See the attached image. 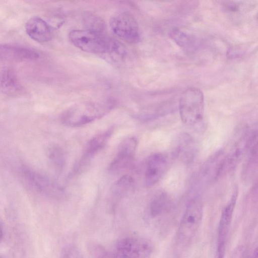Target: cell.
I'll use <instances>...</instances> for the list:
<instances>
[{
  "label": "cell",
  "mask_w": 258,
  "mask_h": 258,
  "mask_svg": "<svg viewBox=\"0 0 258 258\" xmlns=\"http://www.w3.org/2000/svg\"><path fill=\"white\" fill-rule=\"evenodd\" d=\"M71 42L82 50L92 53H112L123 56L125 49L120 42L105 34L87 30H73L70 32Z\"/></svg>",
  "instance_id": "6da1fadb"
},
{
  "label": "cell",
  "mask_w": 258,
  "mask_h": 258,
  "mask_svg": "<svg viewBox=\"0 0 258 258\" xmlns=\"http://www.w3.org/2000/svg\"><path fill=\"white\" fill-rule=\"evenodd\" d=\"M114 106L111 101L78 104L67 109L62 114L61 120L68 126H81L101 118Z\"/></svg>",
  "instance_id": "7a4b0ae2"
},
{
  "label": "cell",
  "mask_w": 258,
  "mask_h": 258,
  "mask_svg": "<svg viewBox=\"0 0 258 258\" xmlns=\"http://www.w3.org/2000/svg\"><path fill=\"white\" fill-rule=\"evenodd\" d=\"M179 112L182 121L187 125L195 124L203 117L204 97L197 88H189L182 94L179 102Z\"/></svg>",
  "instance_id": "3957f363"
},
{
  "label": "cell",
  "mask_w": 258,
  "mask_h": 258,
  "mask_svg": "<svg viewBox=\"0 0 258 258\" xmlns=\"http://www.w3.org/2000/svg\"><path fill=\"white\" fill-rule=\"evenodd\" d=\"M203 205L200 199L194 198L188 203L178 230V239L182 242L190 240L196 234L202 220Z\"/></svg>",
  "instance_id": "277c9868"
},
{
  "label": "cell",
  "mask_w": 258,
  "mask_h": 258,
  "mask_svg": "<svg viewBox=\"0 0 258 258\" xmlns=\"http://www.w3.org/2000/svg\"><path fill=\"white\" fill-rule=\"evenodd\" d=\"M22 174L25 182L33 190L51 197H59L63 188L47 176L28 167H23Z\"/></svg>",
  "instance_id": "5b68a950"
},
{
  "label": "cell",
  "mask_w": 258,
  "mask_h": 258,
  "mask_svg": "<svg viewBox=\"0 0 258 258\" xmlns=\"http://www.w3.org/2000/svg\"><path fill=\"white\" fill-rule=\"evenodd\" d=\"M110 29L114 35L130 43L140 40V32L135 19L128 13L121 12L111 17L109 21Z\"/></svg>",
  "instance_id": "8992f818"
},
{
  "label": "cell",
  "mask_w": 258,
  "mask_h": 258,
  "mask_svg": "<svg viewBox=\"0 0 258 258\" xmlns=\"http://www.w3.org/2000/svg\"><path fill=\"white\" fill-rule=\"evenodd\" d=\"M152 244L148 239L128 237L120 240L115 249L116 258H146L152 251Z\"/></svg>",
  "instance_id": "52a82bcc"
},
{
  "label": "cell",
  "mask_w": 258,
  "mask_h": 258,
  "mask_svg": "<svg viewBox=\"0 0 258 258\" xmlns=\"http://www.w3.org/2000/svg\"><path fill=\"white\" fill-rule=\"evenodd\" d=\"M168 166V158L165 154L156 153L149 156L145 163V186L151 187L156 184L164 175Z\"/></svg>",
  "instance_id": "ba28073f"
},
{
  "label": "cell",
  "mask_w": 258,
  "mask_h": 258,
  "mask_svg": "<svg viewBox=\"0 0 258 258\" xmlns=\"http://www.w3.org/2000/svg\"><path fill=\"white\" fill-rule=\"evenodd\" d=\"M237 194L234 192L230 201L224 208L218 229V257L223 258L226 240L229 232L234 208L237 201Z\"/></svg>",
  "instance_id": "9c48e42d"
},
{
  "label": "cell",
  "mask_w": 258,
  "mask_h": 258,
  "mask_svg": "<svg viewBox=\"0 0 258 258\" xmlns=\"http://www.w3.org/2000/svg\"><path fill=\"white\" fill-rule=\"evenodd\" d=\"M113 128H110L92 138L87 143L83 154L75 167L74 171L78 172L85 166L90 160L100 152L111 137Z\"/></svg>",
  "instance_id": "30bf717a"
},
{
  "label": "cell",
  "mask_w": 258,
  "mask_h": 258,
  "mask_svg": "<svg viewBox=\"0 0 258 258\" xmlns=\"http://www.w3.org/2000/svg\"><path fill=\"white\" fill-rule=\"evenodd\" d=\"M135 137L124 139L119 145L117 153L110 163L109 170L116 171L126 167L132 161L137 147Z\"/></svg>",
  "instance_id": "8fae6325"
},
{
  "label": "cell",
  "mask_w": 258,
  "mask_h": 258,
  "mask_svg": "<svg viewBox=\"0 0 258 258\" xmlns=\"http://www.w3.org/2000/svg\"><path fill=\"white\" fill-rule=\"evenodd\" d=\"M25 28L27 35L38 42L48 41L52 37L50 26L45 21L38 17H33L29 19Z\"/></svg>",
  "instance_id": "7c38bea8"
},
{
  "label": "cell",
  "mask_w": 258,
  "mask_h": 258,
  "mask_svg": "<svg viewBox=\"0 0 258 258\" xmlns=\"http://www.w3.org/2000/svg\"><path fill=\"white\" fill-rule=\"evenodd\" d=\"M39 56L32 48L15 44L0 45V57L18 60H33Z\"/></svg>",
  "instance_id": "4fadbf2b"
},
{
  "label": "cell",
  "mask_w": 258,
  "mask_h": 258,
  "mask_svg": "<svg viewBox=\"0 0 258 258\" xmlns=\"http://www.w3.org/2000/svg\"><path fill=\"white\" fill-rule=\"evenodd\" d=\"M249 135V133L246 134L240 138L235 143L228 155L224 157L221 176L233 169L239 162L246 151Z\"/></svg>",
  "instance_id": "5bb4252c"
},
{
  "label": "cell",
  "mask_w": 258,
  "mask_h": 258,
  "mask_svg": "<svg viewBox=\"0 0 258 258\" xmlns=\"http://www.w3.org/2000/svg\"><path fill=\"white\" fill-rule=\"evenodd\" d=\"M19 83L15 72L8 68L0 69V92L10 94L19 89Z\"/></svg>",
  "instance_id": "9a60e30c"
},
{
  "label": "cell",
  "mask_w": 258,
  "mask_h": 258,
  "mask_svg": "<svg viewBox=\"0 0 258 258\" xmlns=\"http://www.w3.org/2000/svg\"><path fill=\"white\" fill-rule=\"evenodd\" d=\"M47 156L55 171L58 174H60L66 164L65 155L62 149L58 145H50L47 149Z\"/></svg>",
  "instance_id": "2e32d148"
},
{
  "label": "cell",
  "mask_w": 258,
  "mask_h": 258,
  "mask_svg": "<svg viewBox=\"0 0 258 258\" xmlns=\"http://www.w3.org/2000/svg\"><path fill=\"white\" fill-rule=\"evenodd\" d=\"M83 21L86 30L104 34L105 23L99 17L90 12H85L83 15Z\"/></svg>",
  "instance_id": "e0dca14e"
},
{
  "label": "cell",
  "mask_w": 258,
  "mask_h": 258,
  "mask_svg": "<svg viewBox=\"0 0 258 258\" xmlns=\"http://www.w3.org/2000/svg\"><path fill=\"white\" fill-rule=\"evenodd\" d=\"M170 37L178 45L183 48H191L195 45L194 37L180 29L172 30L170 33Z\"/></svg>",
  "instance_id": "ac0fdd59"
},
{
  "label": "cell",
  "mask_w": 258,
  "mask_h": 258,
  "mask_svg": "<svg viewBox=\"0 0 258 258\" xmlns=\"http://www.w3.org/2000/svg\"><path fill=\"white\" fill-rule=\"evenodd\" d=\"M134 184V179L128 175H124L118 179L111 188V194L117 197H120L131 189Z\"/></svg>",
  "instance_id": "d6986e66"
},
{
  "label": "cell",
  "mask_w": 258,
  "mask_h": 258,
  "mask_svg": "<svg viewBox=\"0 0 258 258\" xmlns=\"http://www.w3.org/2000/svg\"><path fill=\"white\" fill-rule=\"evenodd\" d=\"M169 201L165 194H161L155 197L150 206V213L153 216H156L162 213L168 207Z\"/></svg>",
  "instance_id": "ffe728a7"
},
{
  "label": "cell",
  "mask_w": 258,
  "mask_h": 258,
  "mask_svg": "<svg viewBox=\"0 0 258 258\" xmlns=\"http://www.w3.org/2000/svg\"><path fill=\"white\" fill-rule=\"evenodd\" d=\"M4 236V230L2 224L0 221V241L2 240Z\"/></svg>",
  "instance_id": "44dd1931"
},
{
  "label": "cell",
  "mask_w": 258,
  "mask_h": 258,
  "mask_svg": "<svg viewBox=\"0 0 258 258\" xmlns=\"http://www.w3.org/2000/svg\"><path fill=\"white\" fill-rule=\"evenodd\" d=\"M250 258H258V252L257 248L254 249Z\"/></svg>",
  "instance_id": "7402d4cb"
},
{
  "label": "cell",
  "mask_w": 258,
  "mask_h": 258,
  "mask_svg": "<svg viewBox=\"0 0 258 258\" xmlns=\"http://www.w3.org/2000/svg\"><path fill=\"white\" fill-rule=\"evenodd\" d=\"M0 258H2V257H0Z\"/></svg>",
  "instance_id": "603a6c76"
}]
</instances>
